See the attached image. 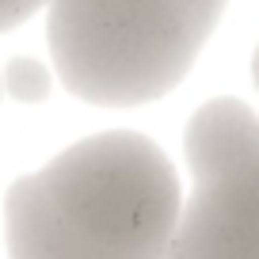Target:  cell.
<instances>
[{
  "instance_id": "1",
  "label": "cell",
  "mask_w": 259,
  "mask_h": 259,
  "mask_svg": "<svg viewBox=\"0 0 259 259\" xmlns=\"http://www.w3.org/2000/svg\"><path fill=\"white\" fill-rule=\"evenodd\" d=\"M183 187L149 138L107 130L19 176L4 198L12 259H160Z\"/></svg>"
},
{
  "instance_id": "2",
  "label": "cell",
  "mask_w": 259,
  "mask_h": 259,
  "mask_svg": "<svg viewBox=\"0 0 259 259\" xmlns=\"http://www.w3.org/2000/svg\"><path fill=\"white\" fill-rule=\"evenodd\" d=\"M221 19L194 0H50L61 84L96 107H145L179 88Z\"/></svg>"
},
{
  "instance_id": "3",
  "label": "cell",
  "mask_w": 259,
  "mask_h": 259,
  "mask_svg": "<svg viewBox=\"0 0 259 259\" xmlns=\"http://www.w3.org/2000/svg\"><path fill=\"white\" fill-rule=\"evenodd\" d=\"M191 194L179 206L171 259H259V114L218 96L183 134Z\"/></svg>"
},
{
  "instance_id": "4",
  "label": "cell",
  "mask_w": 259,
  "mask_h": 259,
  "mask_svg": "<svg viewBox=\"0 0 259 259\" xmlns=\"http://www.w3.org/2000/svg\"><path fill=\"white\" fill-rule=\"evenodd\" d=\"M0 84H4V96L16 103H42L54 88V73L34 57H12L0 73Z\"/></svg>"
},
{
  "instance_id": "5",
  "label": "cell",
  "mask_w": 259,
  "mask_h": 259,
  "mask_svg": "<svg viewBox=\"0 0 259 259\" xmlns=\"http://www.w3.org/2000/svg\"><path fill=\"white\" fill-rule=\"evenodd\" d=\"M42 4H50V0H0V34L19 27V23H27Z\"/></svg>"
},
{
  "instance_id": "6",
  "label": "cell",
  "mask_w": 259,
  "mask_h": 259,
  "mask_svg": "<svg viewBox=\"0 0 259 259\" xmlns=\"http://www.w3.org/2000/svg\"><path fill=\"white\" fill-rule=\"evenodd\" d=\"M251 80H255V88H259V46H255V54H251Z\"/></svg>"
},
{
  "instance_id": "7",
  "label": "cell",
  "mask_w": 259,
  "mask_h": 259,
  "mask_svg": "<svg viewBox=\"0 0 259 259\" xmlns=\"http://www.w3.org/2000/svg\"><path fill=\"white\" fill-rule=\"evenodd\" d=\"M0 99H4V84H0Z\"/></svg>"
}]
</instances>
